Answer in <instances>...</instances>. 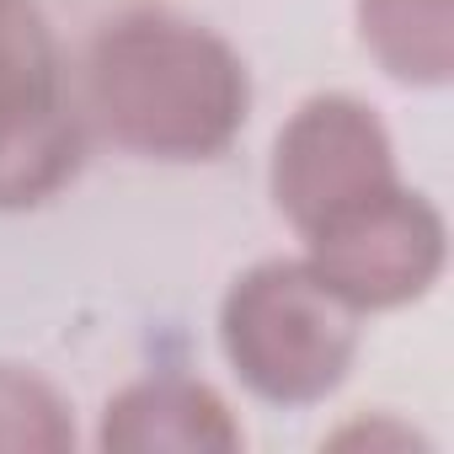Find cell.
I'll return each mask as SVG.
<instances>
[{
    "label": "cell",
    "mask_w": 454,
    "mask_h": 454,
    "mask_svg": "<svg viewBox=\"0 0 454 454\" xmlns=\"http://www.w3.org/2000/svg\"><path fill=\"white\" fill-rule=\"evenodd\" d=\"M241 443H247V433H241L236 411L224 406V395L187 374L134 380L102 411V449H113V454H160V449L231 454Z\"/></svg>",
    "instance_id": "cell-6"
},
{
    "label": "cell",
    "mask_w": 454,
    "mask_h": 454,
    "mask_svg": "<svg viewBox=\"0 0 454 454\" xmlns=\"http://www.w3.org/2000/svg\"><path fill=\"white\" fill-rule=\"evenodd\" d=\"M81 107L65 86L54 27L33 0H0V208H38L75 182Z\"/></svg>",
    "instance_id": "cell-3"
},
{
    "label": "cell",
    "mask_w": 454,
    "mask_h": 454,
    "mask_svg": "<svg viewBox=\"0 0 454 454\" xmlns=\"http://www.w3.org/2000/svg\"><path fill=\"white\" fill-rule=\"evenodd\" d=\"M86 118L145 160H214L252 113L241 54L203 22L171 12H129L107 22L81 65Z\"/></svg>",
    "instance_id": "cell-1"
},
{
    "label": "cell",
    "mask_w": 454,
    "mask_h": 454,
    "mask_svg": "<svg viewBox=\"0 0 454 454\" xmlns=\"http://www.w3.org/2000/svg\"><path fill=\"white\" fill-rule=\"evenodd\" d=\"M395 145L380 113L348 91H326L300 102V113L278 129L273 145V203L300 231H321L342 208L395 187Z\"/></svg>",
    "instance_id": "cell-5"
},
{
    "label": "cell",
    "mask_w": 454,
    "mask_h": 454,
    "mask_svg": "<svg viewBox=\"0 0 454 454\" xmlns=\"http://www.w3.org/2000/svg\"><path fill=\"white\" fill-rule=\"evenodd\" d=\"M358 38L385 75L443 86L454 70V0H358Z\"/></svg>",
    "instance_id": "cell-7"
},
{
    "label": "cell",
    "mask_w": 454,
    "mask_h": 454,
    "mask_svg": "<svg viewBox=\"0 0 454 454\" xmlns=\"http://www.w3.org/2000/svg\"><path fill=\"white\" fill-rule=\"evenodd\" d=\"M449 257V231L443 214L411 192V187H385L337 219H326L321 231L305 236V262L358 310H401L422 300Z\"/></svg>",
    "instance_id": "cell-4"
},
{
    "label": "cell",
    "mask_w": 454,
    "mask_h": 454,
    "mask_svg": "<svg viewBox=\"0 0 454 454\" xmlns=\"http://www.w3.org/2000/svg\"><path fill=\"white\" fill-rule=\"evenodd\" d=\"M219 348L273 406L326 401L358 358V310L300 257L257 262L219 305Z\"/></svg>",
    "instance_id": "cell-2"
},
{
    "label": "cell",
    "mask_w": 454,
    "mask_h": 454,
    "mask_svg": "<svg viewBox=\"0 0 454 454\" xmlns=\"http://www.w3.org/2000/svg\"><path fill=\"white\" fill-rule=\"evenodd\" d=\"M70 443H75V422L65 395L22 364H0V449L59 454Z\"/></svg>",
    "instance_id": "cell-8"
}]
</instances>
